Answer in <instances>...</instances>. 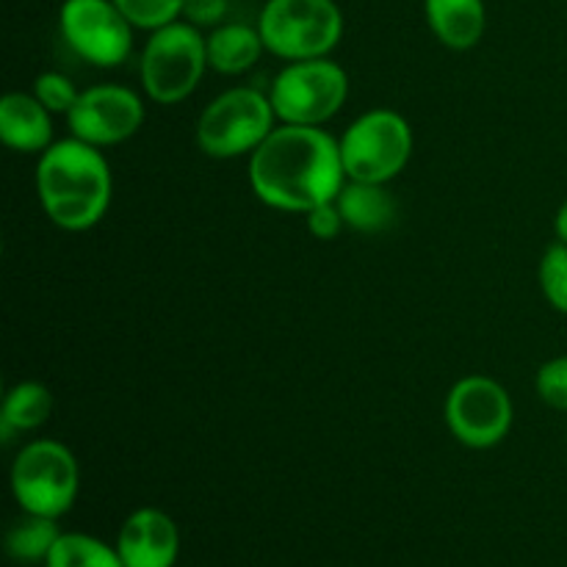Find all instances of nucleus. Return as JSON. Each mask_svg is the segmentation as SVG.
<instances>
[{
	"instance_id": "f257e3e1",
	"label": "nucleus",
	"mask_w": 567,
	"mask_h": 567,
	"mask_svg": "<svg viewBox=\"0 0 567 567\" xmlns=\"http://www.w3.org/2000/svg\"><path fill=\"white\" fill-rule=\"evenodd\" d=\"M249 188L266 208L308 214L347 186L341 144L324 127L277 125L249 155Z\"/></svg>"
},
{
	"instance_id": "f03ea898",
	"label": "nucleus",
	"mask_w": 567,
	"mask_h": 567,
	"mask_svg": "<svg viewBox=\"0 0 567 567\" xmlns=\"http://www.w3.org/2000/svg\"><path fill=\"white\" fill-rule=\"evenodd\" d=\"M33 181L44 216L66 233L92 230L114 194V177L103 150L75 136L53 142L39 155Z\"/></svg>"
},
{
	"instance_id": "7ed1b4c3",
	"label": "nucleus",
	"mask_w": 567,
	"mask_h": 567,
	"mask_svg": "<svg viewBox=\"0 0 567 567\" xmlns=\"http://www.w3.org/2000/svg\"><path fill=\"white\" fill-rule=\"evenodd\" d=\"M205 70L210 66L203 28L186 20H175L158 31H150V39L138 55L142 89L158 105H177L192 97Z\"/></svg>"
},
{
	"instance_id": "20e7f679",
	"label": "nucleus",
	"mask_w": 567,
	"mask_h": 567,
	"mask_svg": "<svg viewBox=\"0 0 567 567\" xmlns=\"http://www.w3.org/2000/svg\"><path fill=\"white\" fill-rule=\"evenodd\" d=\"M9 482L11 496L22 513L59 520L75 504L81 468L72 449L53 437H39L17 452Z\"/></svg>"
},
{
	"instance_id": "39448f33",
	"label": "nucleus",
	"mask_w": 567,
	"mask_h": 567,
	"mask_svg": "<svg viewBox=\"0 0 567 567\" xmlns=\"http://www.w3.org/2000/svg\"><path fill=\"white\" fill-rule=\"evenodd\" d=\"M277 127L269 92L255 86H233L216 94L197 120V147L208 158L230 161L252 155Z\"/></svg>"
},
{
	"instance_id": "423d86ee",
	"label": "nucleus",
	"mask_w": 567,
	"mask_h": 567,
	"mask_svg": "<svg viewBox=\"0 0 567 567\" xmlns=\"http://www.w3.org/2000/svg\"><path fill=\"white\" fill-rule=\"evenodd\" d=\"M255 25L277 59H324L343 37V11L336 0H266Z\"/></svg>"
},
{
	"instance_id": "0eeeda50",
	"label": "nucleus",
	"mask_w": 567,
	"mask_h": 567,
	"mask_svg": "<svg viewBox=\"0 0 567 567\" xmlns=\"http://www.w3.org/2000/svg\"><path fill=\"white\" fill-rule=\"evenodd\" d=\"M347 181L388 183L404 172L413 155V127L399 111L371 109L338 138Z\"/></svg>"
},
{
	"instance_id": "6e6552de",
	"label": "nucleus",
	"mask_w": 567,
	"mask_h": 567,
	"mask_svg": "<svg viewBox=\"0 0 567 567\" xmlns=\"http://www.w3.org/2000/svg\"><path fill=\"white\" fill-rule=\"evenodd\" d=\"M349 97V75L330 55L288 61L269 86L277 122L321 127L343 109Z\"/></svg>"
},
{
	"instance_id": "1a4fd4ad",
	"label": "nucleus",
	"mask_w": 567,
	"mask_h": 567,
	"mask_svg": "<svg viewBox=\"0 0 567 567\" xmlns=\"http://www.w3.org/2000/svg\"><path fill=\"white\" fill-rule=\"evenodd\" d=\"M443 419L454 441L482 452L498 446L509 435L515 408L502 382L485 374H471L452 385L443 404Z\"/></svg>"
},
{
	"instance_id": "9d476101",
	"label": "nucleus",
	"mask_w": 567,
	"mask_h": 567,
	"mask_svg": "<svg viewBox=\"0 0 567 567\" xmlns=\"http://www.w3.org/2000/svg\"><path fill=\"white\" fill-rule=\"evenodd\" d=\"M59 31L78 59L100 70H114L131 59L133 25L114 0H64Z\"/></svg>"
},
{
	"instance_id": "9b49d317",
	"label": "nucleus",
	"mask_w": 567,
	"mask_h": 567,
	"mask_svg": "<svg viewBox=\"0 0 567 567\" xmlns=\"http://www.w3.org/2000/svg\"><path fill=\"white\" fill-rule=\"evenodd\" d=\"M70 133L94 147H114L136 136L144 125V100L120 83L81 89L66 114Z\"/></svg>"
},
{
	"instance_id": "f8f14e48",
	"label": "nucleus",
	"mask_w": 567,
	"mask_h": 567,
	"mask_svg": "<svg viewBox=\"0 0 567 567\" xmlns=\"http://www.w3.org/2000/svg\"><path fill=\"white\" fill-rule=\"evenodd\" d=\"M114 546L125 567H175L181 557V529L164 509L138 507L120 526Z\"/></svg>"
},
{
	"instance_id": "ddd939ff",
	"label": "nucleus",
	"mask_w": 567,
	"mask_h": 567,
	"mask_svg": "<svg viewBox=\"0 0 567 567\" xmlns=\"http://www.w3.org/2000/svg\"><path fill=\"white\" fill-rule=\"evenodd\" d=\"M0 138L14 153L42 155L53 144V114L39 103L33 92L3 94V100H0Z\"/></svg>"
},
{
	"instance_id": "4468645a",
	"label": "nucleus",
	"mask_w": 567,
	"mask_h": 567,
	"mask_svg": "<svg viewBox=\"0 0 567 567\" xmlns=\"http://www.w3.org/2000/svg\"><path fill=\"white\" fill-rule=\"evenodd\" d=\"M424 17L437 42L449 50H471L487 31L485 0H424Z\"/></svg>"
},
{
	"instance_id": "2eb2a0df",
	"label": "nucleus",
	"mask_w": 567,
	"mask_h": 567,
	"mask_svg": "<svg viewBox=\"0 0 567 567\" xmlns=\"http://www.w3.org/2000/svg\"><path fill=\"white\" fill-rule=\"evenodd\" d=\"M343 225L354 233H385L396 221V199L382 183L347 181L336 199Z\"/></svg>"
},
{
	"instance_id": "dca6fc26",
	"label": "nucleus",
	"mask_w": 567,
	"mask_h": 567,
	"mask_svg": "<svg viewBox=\"0 0 567 567\" xmlns=\"http://www.w3.org/2000/svg\"><path fill=\"white\" fill-rule=\"evenodd\" d=\"M205 48H208V66L219 75H244L266 53L258 25H244V22H221L210 28Z\"/></svg>"
},
{
	"instance_id": "f3484780",
	"label": "nucleus",
	"mask_w": 567,
	"mask_h": 567,
	"mask_svg": "<svg viewBox=\"0 0 567 567\" xmlns=\"http://www.w3.org/2000/svg\"><path fill=\"white\" fill-rule=\"evenodd\" d=\"M53 415V393L42 382H17L6 391L3 408H0V432L9 443L17 432H33L48 424Z\"/></svg>"
},
{
	"instance_id": "a211bd4d",
	"label": "nucleus",
	"mask_w": 567,
	"mask_h": 567,
	"mask_svg": "<svg viewBox=\"0 0 567 567\" xmlns=\"http://www.w3.org/2000/svg\"><path fill=\"white\" fill-rule=\"evenodd\" d=\"M61 535H64V532L59 529V520L55 518L25 513V518L17 520L9 529V535H6V554H9L14 563L44 565Z\"/></svg>"
},
{
	"instance_id": "6ab92c4d",
	"label": "nucleus",
	"mask_w": 567,
	"mask_h": 567,
	"mask_svg": "<svg viewBox=\"0 0 567 567\" xmlns=\"http://www.w3.org/2000/svg\"><path fill=\"white\" fill-rule=\"evenodd\" d=\"M44 567H125L116 546L83 532H64Z\"/></svg>"
},
{
	"instance_id": "aec40b11",
	"label": "nucleus",
	"mask_w": 567,
	"mask_h": 567,
	"mask_svg": "<svg viewBox=\"0 0 567 567\" xmlns=\"http://www.w3.org/2000/svg\"><path fill=\"white\" fill-rule=\"evenodd\" d=\"M537 277H540V291L546 302L557 313L567 316V244L557 241L543 252Z\"/></svg>"
},
{
	"instance_id": "412c9836",
	"label": "nucleus",
	"mask_w": 567,
	"mask_h": 567,
	"mask_svg": "<svg viewBox=\"0 0 567 567\" xmlns=\"http://www.w3.org/2000/svg\"><path fill=\"white\" fill-rule=\"evenodd\" d=\"M138 31H158L183 17V0H114Z\"/></svg>"
},
{
	"instance_id": "4be33fe9",
	"label": "nucleus",
	"mask_w": 567,
	"mask_h": 567,
	"mask_svg": "<svg viewBox=\"0 0 567 567\" xmlns=\"http://www.w3.org/2000/svg\"><path fill=\"white\" fill-rule=\"evenodd\" d=\"M33 94H37L39 103L50 111V114H70V109L75 105L81 89H75V83L64 75V72H42L33 81Z\"/></svg>"
},
{
	"instance_id": "5701e85b",
	"label": "nucleus",
	"mask_w": 567,
	"mask_h": 567,
	"mask_svg": "<svg viewBox=\"0 0 567 567\" xmlns=\"http://www.w3.org/2000/svg\"><path fill=\"white\" fill-rule=\"evenodd\" d=\"M535 388L537 396H540L548 408L567 413V354L546 360V363L537 369Z\"/></svg>"
},
{
	"instance_id": "b1692460",
	"label": "nucleus",
	"mask_w": 567,
	"mask_h": 567,
	"mask_svg": "<svg viewBox=\"0 0 567 567\" xmlns=\"http://www.w3.org/2000/svg\"><path fill=\"white\" fill-rule=\"evenodd\" d=\"M305 221H308L310 236H316L319 241H332V238H338L343 230H347L336 199H332V203H321V205H316V208H310L308 214H305Z\"/></svg>"
},
{
	"instance_id": "393cba45",
	"label": "nucleus",
	"mask_w": 567,
	"mask_h": 567,
	"mask_svg": "<svg viewBox=\"0 0 567 567\" xmlns=\"http://www.w3.org/2000/svg\"><path fill=\"white\" fill-rule=\"evenodd\" d=\"M227 17V0H183L181 20L197 28H216Z\"/></svg>"
},
{
	"instance_id": "a878e982",
	"label": "nucleus",
	"mask_w": 567,
	"mask_h": 567,
	"mask_svg": "<svg viewBox=\"0 0 567 567\" xmlns=\"http://www.w3.org/2000/svg\"><path fill=\"white\" fill-rule=\"evenodd\" d=\"M554 233H557V241L567 244V199L559 205L557 216H554Z\"/></svg>"
}]
</instances>
